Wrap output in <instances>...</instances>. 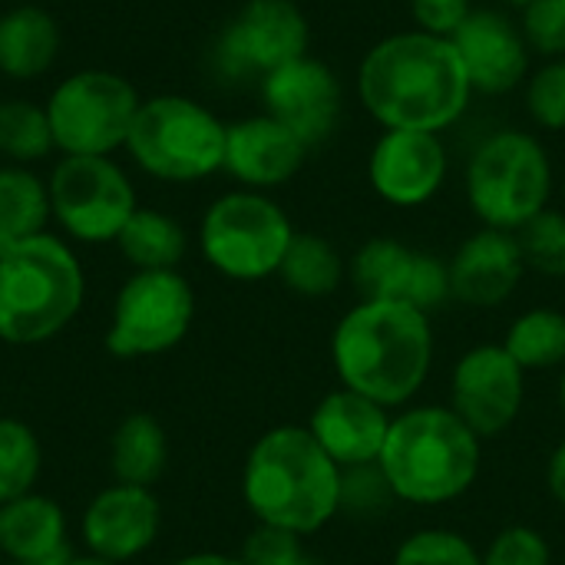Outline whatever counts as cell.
<instances>
[{
	"instance_id": "obj_23",
	"label": "cell",
	"mask_w": 565,
	"mask_h": 565,
	"mask_svg": "<svg viewBox=\"0 0 565 565\" xmlns=\"http://www.w3.org/2000/svg\"><path fill=\"white\" fill-rule=\"evenodd\" d=\"M60 23L36 3H20L0 13V73L26 83L43 76L60 56Z\"/></svg>"
},
{
	"instance_id": "obj_14",
	"label": "cell",
	"mask_w": 565,
	"mask_h": 565,
	"mask_svg": "<svg viewBox=\"0 0 565 565\" xmlns=\"http://www.w3.org/2000/svg\"><path fill=\"white\" fill-rule=\"evenodd\" d=\"M526 371L503 344H477L454 364L450 411L480 437H503L523 414Z\"/></svg>"
},
{
	"instance_id": "obj_30",
	"label": "cell",
	"mask_w": 565,
	"mask_h": 565,
	"mask_svg": "<svg viewBox=\"0 0 565 565\" xmlns=\"http://www.w3.org/2000/svg\"><path fill=\"white\" fill-rule=\"evenodd\" d=\"M43 470V447L30 424L0 417V507L33 493Z\"/></svg>"
},
{
	"instance_id": "obj_1",
	"label": "cell",
	"mask_w": 565,
	"mask_h": 565,
	"mask_svg": "<svg viewBox=\"0 0 565 565\" xmlns=\"http://www.w3.org/2000/svg\"><path fill=\"white\" fill-rule=\"evenodd\" d=\"M361 109L381 129H417L444 136L470 103L473 86L454 40L424 30H394L374 40L354 73Z\"/></svg>"
},
{
	"instance_id": "obj_3",
	"label": "cell",
	"mask_w": 565,
	"mask_h": 565,
	"mask_svg": "<svg viewBox=\"0 0 565 565\" xmlns=\"http://www.w3.org/2000/svg\"><path fill=\"white\" fill-rule=\"evenodd\" d=\"M344 470L301 424L265 430L242 467V500L258 526L315 536L341 513Z\"/></svg>"
},
{
	"instance_id": "obj_43",
	"label": "cell",
	"mask_w": 565,
	"mask_h": 565,
	"mask_svg": "<svg viewBox=\"0 0 565 565\" xmlns=\"http://www.w3.org/2000/svg\"><path fill=\"white\" fill-rule=\"evenodd\" d=\"M0 565H20V563H0Z\"/></svg>"
},
{
	"instance_id": "obj_34",
	"label": "cell",
	"mask_w": 565,
	"mask_h": 565,
	"mask_svg": "<svg viewBox=\"0 0 565 565\" xmlns=\"http://www.w3.org/2000/svg\"><path fill=\"white\" fill-rule=\"evenodd\" d=\"M520 30L526 46L540 60H563L565 56V0H533L520 10Z\"/></svg>"
},
{
	"instance_id": "obj_42",
	"label": "cell",
	"mask_w": 565,
	"mask_h": 565,
	"mask_svg": "<svg viewBox=\"0 0 565 565\" xmlns=\"http://www.w3.org/2000/svg\"><path fill=\"white\" fill-rule=\"evenodd\" d=\"M559 404H563V414H565V367H563V377H559Z\"/></svg>"
},
{
	"instance_id": "obj_9",
	"label": "cell",
	"mask_w": 565,
	"mask_h": 565,
	"mask_svg": "<svg viewBox=\"0 0 565 565\" xmlns=\"http://www.w3.org/2000/svg\"><path fill=\"white\" fill-rule=\"evenodd\" d=\"M139 103L126 76L113 70H76L63 76L43 103L53 146L63 156H113L126 149Z\"/></svg>"
},
{
	"instance_id": "obj_22",
	"label": "cell",
	"mask_w": 565,
	"mask_h": 565,
	"mask_svg": "<svg viewBox=\"0 0 565 565\" xmlns=\"http://www.w3.org/2000/svg\"><path fill=\"white\" fill-rule=\"evenodd\" d=\"M66 513L43 493H26L0 507V553L7 563L60 565L70 556Z\"/></svg>"
},
{
	"instance_id": "obj_12",
	"label": "cell",
	"mask_w": 565,
	"mask_h": 565,
	"mask_svg": "<svg viewBox=\"0 0 565 565\" xmlns=\"http://www.w3.org/2000/svg\"><path fill=\"white\" fill-rule=\"evenodd\" d=\"M311 23L298 0H245L222 26L215 63L232 79H265L278 66L305 56Z\"/></svg>"
},
{
	"instance_id": "obj_6",
	"label": "cell",
	"mask_w": 565,
	"mask_h": 565,
	"mask_svg": "<svg viewBox=\"0 0 565 565\" xmlns=\"http://www.w3.org/2000/svg\"><path fill=\"white\" fill-rule=\"evenodd\" d=\"M553 179V159L540 132L500 126L470 149L463 195L483 228L516 235L530 218L550 209Z\"/></svg>"
},
{
	"instance_id": "obj_17",
	"label": "cell",
	"mask_w": 565,
	"mask_h": 565,
	"mask_svg": "<svg viewBox=\"0 0 565 565\" xmlns=\"http://www.w3.org/2000/svg\"><path fill=\"white\" fill-rule=\"evenodd\" d=\"M463 70L470 76L473 96H510L523 89L533 70V50L520 30V20L500 7H477L467 23L450 36Z\"/></svg>"
},
{
	"instance_id": "obj_10",
	"label": "cell",
	"mask_w": 565,
	"mask_h": 565,
	"mask_svg": "<svg viewBox=\"0 0 565 565\" xmlns=\"http://www.w3.org/2000/svg\"><path fill=\"white\" fill-rule=\"evenodd\" d=\"M195 318V291L179 275L169 271H136L122 281L113 301L106 351L119 361L156 358L182 344Z\"/></svg>"
},
{
	"instance_id": "obj_26",
	"label": "cell",
	"mask_w": 565,
	"mask_h": 565,
	"mask_svg": "<svg viewBox=\"0 0 565 565\" xmlns=\"http://www.w3.org/2000/svg\"><path fill=\"white\" fill-rule=\"evenodd\" d=\"M116 248L136 271H169L185 258L189 235L172 215L159 209H136L122 225Z\"/></svg>"
},
{
	"instance_id": "obj_33",
	"label": "cell",
	"mask_w": 565,
	"mask_h": 565,
	"mask_svg": "<svg viewBox=\"0 0 565 565\" xmlns=\"http://www.w3.org/2000/svg\"><path fill=\"white\" fill-rule=\"evenodd\" d=\"M523 109L543 132H565V56L540 60L523 83Z\"/></svg>"
},
{
	"instance_id": "obj_21",
	"label": "cell",
	"mask_w": 565,
	"mask_h": 565,
	"mask_svg": "<svg viewBox=\"0 0 565 565\" xmlns=\"http://www.w3.org/2000/svg\"><path fill=\"white\" fill-rule=\"evenodd\" d=\"M391 417L394 414L381 407L377 401L358 391L338 387L318 401L305 427L341 470H361L381 460Z\"/></svg>"
},
{
	"instance_id": "obj_38",
	"label": "cell",
	"mask_w": 565,
	"mask_h": 565,
	"mask_svg": "<svg viewBox=\"0 0 565 565\" xmlns=\"http://www.w3.org/2000/svg\"><path fill=\"white\" fill-rule=\"evenodd\" d=\"M546 487L553 493V500L565 507V440L553 450L550 457V467H546Z\"/></svg>"
},
{
	"instance_id": "obj_13",
	"label": "cell",
	"mask_w": 565,
	"mask_h": 565,
	"mask_svg": "<svg viewBox=\"0 0 565 565\" xmlns=\"http://www.w3.org/2000/svg\"><path fill=\"white\" fill-rule=\"evenodd\" d=\"M348 278L367 301H401L424 315L440 311L454 298L444 258L387 235L367 238L351 255Z\"/></svg>"
},
{
	"instance_id": "obj_18",
	"label": "cell",
	"mask_w": 565,
	"mask_h": 565,
	"mask_svg": "<svg viewBox=\"0 0 565 565\" xmlns=\"http://www.w3.org/2000/svg\"><path fill=\"white\" fill-rule=\"evenodd\" d=\"M162 526V507L149 487L113 483L99 490L79 520V536L86 553L109 563H132L142 556Z\"/></svg>"
},
{
	"instance_id": "obj_35",
	"label": "cell",
	"mask_w": 565,
	"mask_h": 565,
	"mask_svg": "<svg viewBox=\"0 0 565 565\" xmlns=\"http://www.w3.org/2000/svg\"><path fill=\"white\" fill-rule=\"evenodd\" d=\"M483 565H553V550L540 530L513 523L490 540Z\"/></svg>"
},
{
	"instance_id": "obj_31",
	"label": "cell",
	"mask_w": 565,
	"mask_h": 565,
	"mask_svg": "<svg viewBox=\"0 0 565 565\" xmlns=\"http://www.w3.org/2000/svg\"><path fill=\"white\" fill-rule=\"evenodd\" d=\"M391 565H483V553L463 533L430 526L404 536Z\"/></svg>"
},
{
	"instance_id": "obj_29",
	"label": "cell",
	"mask_w": 565,
	"mask_h": 565,
	"mask_svg": "<svg viewBox=\"0 0 565 565\" xmlns=\"http://www.w3.org/2000/svg\"><path fill=\"white\" fill-rule=\"evenodd\" d=\"M53 132L46 119V106L10 96L0 103V156L10 166H33L53 152Z\"/></svg>"
},
{
	"instance_id": "obj_11",
	"label": "cell",
	"mask_w": 565,
	"mask_h": 565,
	"mask_svg": "<svg viewBox=\"0 0 565 565\" xmlns=\"http://www.w3.org/2000/svg\"><path fill=\"white\" fill-rule=\"evenodd\" d=\"M46 189L53 222L66 238L83 245L116 242L139 209L136 189L113 156H63L53 166Z\"/></svg>"
},
{
	"instance_id": "obj_25",
	"label": "cell",
	"mask_w": 565,
	"mask_h": 565,
	"mask_svg": "<svg viewBox=\"0 0 565 565\" xmlns=\"http://www.w3.org/2000/svg\"><path fill=\"white\" fill-rule=\"evenodd\" d=\"M169 463V440L156 417L129 414L109 444V467L116 483L129 487H152Z\"/></svg>"
},
{
	"instance_id": "obj_28",
	"label": "cell",
	"mask_w": 565,
	"mask_h": 565,
	"mask_svg": "<svg viewBox=\"0 0 565 565\" xmlns=\"http://www.w3.org/2000/svg\"><path fill=\"white\" fill-rule=\"evenodd\" d=\"M500 344L526 374L565 367V311L530 308L516 315Z\"/></svg>"
},
{
	"instance_id": "obj_4",
	"label": "cell",
	"mask_w": 565,
	"mask_h": 565,
	"mask_svg": "<svg viewBox=\"0 0 565 565\" xmlns=\"http://www.w3.org/2000/svg\"><path fill=\"white\" fill-rule=\"evenodd\" d=\"M483 467V440L450 404H407L391 417L377 470L397 503L447 507L470 493Z\"/></svg>"
},
{
	"instance_id": "obj_37",
	"label": "cell",
	"mask_w": 565,
	"mask_h": 565,
	"mask_svg": "<svg viewBox=\"0 0 565 565\" xmlns=\"http://www.w3.org/2000/svg\"><path fill=\"white\" fill-rule=\"evenodd\" d=\"M473 10H477L473 0H407L411 26L444 40H450Z\"/></svg>"
},
{
	"instance_id": "obj_19",
	"label": "cell",
	"mask_w": 565,
	"mask_h": 565,
	"mask_svg": "<svg viewBox=\"0 0 565 565\" xmlns=\"http://www.w3.org/2000/svg\"><path fill=\"white\" fill-rule=\"evenodd\" d=\"M308 146L275 116L255 113L228 122L225 129V169L238 189L271 192L288 185L308 162Z\"/></svg>"
},
{
	"instance_id": "obj_27",
	"label": "cell",
	"mask_w": 565,
	"mask_h": 565,
	"mask_svg": "<svg viewBox=\"0 0 565 565\" xmlns=\"http://www.w3.org/2000/svg\"><path fill=\"white\" fill-rule=\"evenodd\" d=\"M278 278L298 298H328L344 285L348 262L341 258L334 242H328L324 235L295 232L285 258H281Z\"/></svg>"
},
{
	"instance_id": "obj_20",
	"label": "cell",
	"mask_w": 565,
	"mask_h": 565,
	"mask_svg": "<svg viewBox=\"0 0 565 565\" xmlns=\"http://www.w3.org/2000/svg\"><path fill=\"white\" fill-rule=\"evenodd\" d=\"M447 268H450L454 301L483 311L507 305L526 275V262L516 235L483 225L457 245Z\"/></svg>"
},
{
	"instance_id": "obj_41",
	"label": "cell",
	"mask_w": 565,
	"mask_h": 565,
	"mask_svg": "<svg viewBox=\"0 0 565 565\" xmlns=\"http://www.w3.org/2000/svg\"><path fill=\"white\" fill-rule=\"evenodd\" d=\"M490 3H493V7H500V10H507V13H513V10L520 13V10H523V7H530L533 0H490Z\"/></svg>"
},
{
	"instance_id": "obj_7",
	"label": "cell",
	"mask_w": 565,
	"mask_h": 565,
	"mask_svg": "<svg viewBox=\"0 0 565 565\" xmlns=\"http://www.w3.org/2000/svg\"><path fill=\"white\" fill-rule=\"evenodd\" d=\"M225 129L205 103L182 93H159L139 103L126 139L129 159L169 185H195L225 169Z\"/></svg>"
},
{
	"instance_id": "obj_40",
	"label": "cell",
	"mask_w": 565,
	"mask_h": 565,
	"mask_svg": "<svg viewBox=\"0 0 565 565\" xmlns=\"http://www.w3.org/2000/svg\"><path fill=\"white\" fill-rule=\"evenodd\" d=\"M60 565H119V563H109V559H103V556H93V553H83V556H66Z\"/></svg>"
},
{
	"instance_id": "obj_8",
	"label": "cell",
	"mask_w": 565,
	"mask_h": 565,
	"mask_svg": "<svg viewBox=\"0 0 565 565\" xmlns=\"http://www.w3.org/2000/svg\"><path fill=\"white\" fill-rule=\"evenodd\" d=\"M291 238L295 225L288 212L268 192L255 189L218 195L199 222V248L209 268L245 285L278 275Z\"/></svg>"
},
{
	"instance_id": "obj_32",
	"label": "cell",
	"mask_w": 565,
	"mask_h": 565,
	"mask_svg": "<svg viewBox=\"0 0 565 565\" xmlns=\"http://www.w3.org/2000/svg\"><path fill=\"white\" fill-rule=\"evenodd\" d=\"M526 271L543 278H565V212L546 209L516 232Z\"/></svg>"
},
{
	"instance_id": "obj_16",
	"label": "cell",
	"mask_w": 565,
	"mask_h": 565,
	"mask_svg": "<svg viewBox=\"0 0 565 565\" xmlns=\"http://www.w3.org/2000/svg\"><path fill=\"white\" fill-rule=\"evenodd\" d=\"M258 93L265 106L262 113L285 122L308 149L331 139L344 113V86L338 73L311 53L268 73L258 83Z\"/></svg>"
},
{
	"instance_id": "obj_5",
	"label": "cell",
	"mask_w": 565,
	"mask_h": 565,
	"mask_svg": "<svg viewBox=\"0 0 565 565\" xmlns=\"http://www.w3.org/2000/svg\"><path fill=\"white\" fill-rule=\"evenodd\" d=\"M83 298V265L60 235L43 232L0 255V341L30 348L56 338Z\"/></svg>"
},
{
	"instance_id": "obj_15",
	"label": "cell",
	"mask_w": 565,
	"mask_h": 565,
	"mask_svg": "<svg viewBox=\"0 0 565 565\" xmlns=\"http://www.w3.org/2000/svg\"><path fill=\"white\" fill-rule=\"evenodd\" d=\"M450 179V149L437 132L381 129L367 152V185L391 209L430 205Z\"/></svg>"
},
{
	"instance_id": "obj_2",
	"label": "cell",
	"mask_w": 565,
	"mask_h": 565,
	"mask_svg": "<svg viewBox=\"0 0 565 565\" xmlns=\"http://www.w3.org/2000/svg\"><path fill=\"white\" fill-rule=\"evenodd\" d=\"M331 364L341 387L381 407H407L434 367L430 315L401 301H367L341 315L331 334Z\"/></svg>"
},
{
	"instance_id": "obj_36",
	"label": "cell",
	"mask_w": 565,
	"mask_h": 565,
	"mask_svg": "<svg viewBox=\"0 0 565 565\" xmlns=\"http://www.w3.org/2000/svg\"><path fill=\"white\" fill-rule=\"evenodd\" d=\"M242 559L248 565H321L305 550L301 536L281 533V530H271V526H258L248 536V543L242 550Z\"/></svg>"
},
{
	"instance_id": "obj_39",
	"label": "cell",
	"mask_w": 565,
	"mask_h": 565,
	"mask_svg": "<svg viewBox=\"0 0 565 565\" xmlns=\"http://www.w3.org/2000/svg\"><path fill=\"white\" fill-rule=\"evenodd\" d=\"M172 565H248L242 556H225V553H192V556H182Z\"/></svg>"
},
{
	"instance_id": "obj_24",
	"label": "cell",
	"mask_w": 565,
	"mask_h": 565,
	"mask_svg": "<svg viewBox=\"0 0 565 565\" xmlns=\"http://www.w3.org/2000/svg\"><path fill=\"white\" fill-rule=\"evenodd\" d=\"M50 189L30 166H0V255L46 232Z\"/></svg>"
}]
</instances>
